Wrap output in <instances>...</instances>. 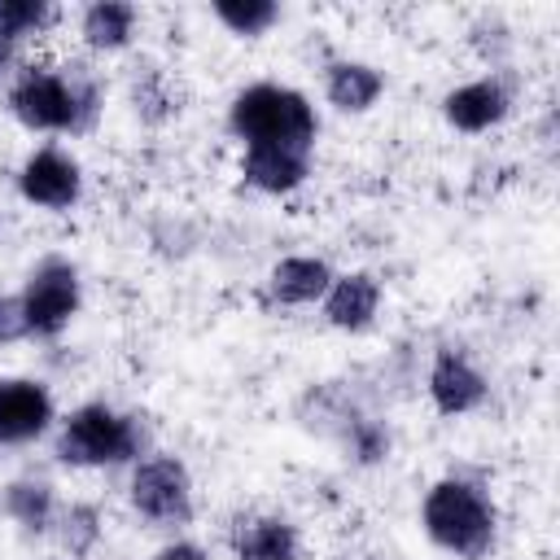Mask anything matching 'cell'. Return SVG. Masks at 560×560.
<instances>
[{"label":"cell","mask_w":560,"mask_h":560,"mask_svg":"<svg viewBox=\"0 0 560 560\" xmlns=\"http://www.w3.org/2000/svg\"><path fill=\"white\" fill-rule=\"evenodd\" d=\"M315 109L302 92L280 83H254L232 101V131L245 144H293L311 149L315 140Z\"/></svg>","instance_id":"obj_1"},{"label":"cell","mask_w":560,"mask_h":560,"mask_svg":"<svg viewBox=\"0 0 560 560\" xmlns=\"http://www.w3.org/2000/svg\"><path fill=\"white\" fill-rule=\"evenodd\" d=\"M9 109L31 131H79L96 114V88L88 79H79V74L66 79V74H52V70L31 66L13 83Z\"/></svg>","instance_id":"obj_2"},{"label":"cell","mask_w":560,"mask_h":560,"mask_svg":"<svg viewBox=\"0 0 560 560\" xmlns=\"http://www.w3.org/2000/svg\"><path fill=\"white\" fill-rule=\"evenodd\" d=\"M424 529L438 547L477 560L494 542V508L468 481H438L424 494Z\"/></svg>","instance_id":"obj_3"},{"label":"cell","mask_w":560,"mask_h":560,"mask_svg":"<svg viewBox=\"0 0 560 560\" xmlns=\"http://www.w3.org/2000/svg\"><path fill=\"white\" fill-rule=\"evenodd\" d=\"M140 451V424L131 416H118L105 402H88L79 407L57 438V455L66 464L79 468H96V464H122Z\"/></svg>","instance_id":"obj_4"},{"label":"cell","mask_w":560,"mask_h":560,"mask_svg":"<svg viewBox=\"0 0 560 560\" xmlns=\"http://www.w3.org/2000/svg\"><path fill=\"white\" fill-rule=\"evenodd\" d=\"M79 311V276L70 262L61 258H44L22 293V315H26V332L52 337L70 324V315Z\"/></svg>","instance_id":"obj_5"},{"label":"cell","mask_w":560,"mask_h":560,"mask_svg":"<svg viewBox=\"0 0 560 560\" xmlns=\"http://www.w3.org/2000/svg\"><path fill=\"white\" fill-rule=\"evenodd\" d=\"M131 503H136L140 516H149L158 525L188 521V512H192V486H188L184 464L171 459V455L144 459L131 472Z\"/></svg>","instance_id":"obj_6"},{"label":"cell","mask_w":560,"mask_h":560,"mask_svg":"<svg viewBox=\"0 0 560 560\" xmlns=\"http://www.w3.org/2000/svg\"><path fill=\"white\" fill-rule=\"evenodd\" d=\"M18 188L26 201L35 206H48V210H66L74 206L79 197V166L74 158H66L61 149H39L22 162V175H18Z\"/></svg>","instance_id":"obj_7"},{"label":"cell","mask_w":560,"mask_h":560,"mask_svg":"<svg viewBox=\"0 0 560 560\" xmlns=\"http://www.w3.org/2000/svg\"><path fill=\"white\" fill-rule=\"evenodd\" d=\"M52 398L39 381L4 376L0 381V442H31L48 429Z\"/></svg>","instance_id":"obj_8"},{"label":"cell","mask_w":560,"mask_h":560,"mask_svg":"<svg viewBox=\"0 0 560 560\" xmlns=\"http://www.w3.org/2000/svg\"><path fill=\"white\" fill-rule=\"evenodd\" d=\"M429 398L442 416H464L486 398V381L464 354L442 350L433 359V372H429Z\"/></svg>","instance_id":"obj_9"},{"label":"cell","mask_w":560,"mask_h":560,"mask_svg":"<svg viewBox=\"0 0 560 560\" xmlns=\"http://www.w3.org/2000/svg\"><path fill=\"white\" fill-rule=\"evenodd\" d=\"M241 175L262 192H289L306 179V149L293 144H245Z\"/></svg>","instance_id":"obj_10"},{"label":"cell","mask_w":560,"mask_h":560,"mask_svg":"<svg viewBox=\"0 0 560 560\" xmlns=\"http://www.w3.org/2000/svg\"><path fill=\"white\" fill-rule=\"evenodd\" d=\"M376 306H381V284L368 271L337 276L328 284V293H324V315L337 328H363V324H372Z\"/></svg>","instance_id":"obj_11"},{"label":"cell","mask_w":560,"mask_h":560,"mask_svg":"<svg viewBox=\"0 0 560 560\" xmlns=\"http://www.w3.org/2000/svg\"><path fill=\"white\" fill-rule=\"evenodd\" d=\"M508 114V92L494 83V79H477V83H464L446 96V118L451 127L459 131H486L494 127L499 118Z\"/></svg>","instance_id":"obj_12"},{"label":"cell","mask_w":560,"mask_h":560,"mask_svg":"<svg viewBox=\"0 0 560 560\" xmlns=\"http://www.w3.org/2000/svg\"><path fill=\"white\" fill-rule=\"evenodd\" d=\"M328 284H332V271L319 258H284L271 267V293L284 306H306V302L324 298Z\"/></svg>","instance_id":"obj_13"},{"label":"cell","mask_w":560,"mask_h":560,"mask_svg":"<svg viewBox=\"0 0 560 560\" xmlns=\"http://www.w3.org/2000/svg\"><path fill=\"white\" fill-rule=\"evenodd\" d=\"M236 560H298V534L280 516H258L236 529Z\"/></svg>","instance_id":"obj_14"},{"label":"cell","mask_w":560,"mask_h":560,"mask_svg":"<svg viewBox=\"0 0 560 560\" xmlns=\"http://www.w3.org/2000/svg\"><path fill=\"white\" fill-rule=\"evenodd\" d=\"M376 96H381V74H376L372 66H363V61H337V66L328 70V101H332L337 109L359 114V109H368Z\"/></svg>","instance_id":"obj_15"},{"label":"cell","mask_w":560,"mask_h":560,"mask_svg":"<svg viewBox=\"0 0 560 560\" xmlns=\"http://www.w3.org/2000/svg\"><path fill=\"white\" fill-rule=\"evenodd\" d=\"M136 31V9L122 4V0H96L88 13H83V39L101 52H114L131 39Z\"/></svg>","instance_id":"obj_16"},{"label":"cell","mask_w":560,"mask_h":560,"mask_svg":"<svg viewBox=\"0 0 560 560\" xmlns=\"http://www.w3.org/2000/svg\"><path fill=\"white\" fill-rule=\"evenodd\" d=\"M4 508L18 525L44 529L52 521V486L48 481H13L9 494H4Z\"/></svg>","instance_id":"obj_17"},{"label":"cell","mask_w":560,"mask_h":560,"mask_svg":"<svg viewBox=\"0 0 560 560\" xmlns=\"http://www.w3.org/2000/svg\"><path fill=\"white\" fill-rule=\"evenodd\" d=\"M214 18L236 35H262L280 18V9L271 0H214Z\"/></svg>","instance_id":"obj_18"},{"label":"cell","mask_w":560,"mask_h":560,"mask_svg":"<svg viewBox=\"0 0 560 560\" xmlns=\"http://www.w3.org/2000/svg\"><path fill=\"white\" fill-rule=\"evenodd\" d=\"M44 22H48V4H39V0H0V39L4 44H22Z\"/></svg>","instance_id":"obj_19"},{"label":"cell","mask_w":560,"mask_h":560,"mask_svg":"<svg viewBox=\"0 0 560 560\" xmlns=\"http://www.w3.org/2000/svg\"><path fill=\"white\" fill-rule=\"evenodd\" d=\"M101 516H96V508H70L66 512V547L70 551H88L92 542H96V525Z\"/></svg>","instance_id":"obj_20"},{"label":"cell","mask_w":560,"mask_h":560,"mask_svg":"<svg viewBox=\"0 0 560 560\" xmlns=\"http://www.w3.org/2000/svg\"><path fill=\"white\" fill-rule=\"evenodd\" d=\"M18 337H26L22 298H4V293H0V341H18Z\"/></svg>","instance_id":"obj_21"},{"label":"cell","mask_w":560,"mask_h":560,"mask_svg":"<svg viewBox=\"0 0 560 560\" xmlns=\"http://www.w3.org/2000/svg\"><path fill=\"white\" fill-rule=\"evenodd\" d=\"M385 446H389V438H385V429H381V424H359V433H354V451H359V459H363V464L381 459V455H385Z\"/></svg>","instance_id":"obj_22"},{"label":"cell","mask_w":560,"mask_h":560,"mask_svg":"<svg viewBox=\"0 0 560 560\" xmlns=\"http://www.w3.org/2000/svg\"><path fill=\"white\" fill-rule=\"evenodd\" d=\"M158 560H206V556H201V547H192V542H175V547H162Z\"/></svg>","instance_id":"obj_23"}]
</instances>
